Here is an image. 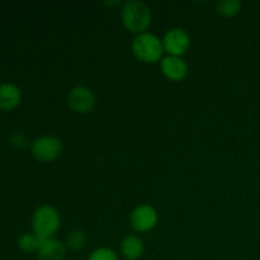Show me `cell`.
<instances>
[{
	"label": "cell",
	"mask_w": 260,
	"mask_h": 260,
	"mask_svg": "<svg viewBox=\"0 0 260 260\" xmlns=\"http://www.w3.org/2000/svg\"><path fill=\"white\" fill-rule=\"evenodd\" d=\"M241 10L239 0H220L217 3V12L223 17H234Z\"/></svg>",
	"instance_id": "14"
},
{
	"label": "cell",
	"mask_w": 260,
	"mask_h": 260,
	"mask_svg": "<svg viewBox=\"0 0 260 260\" xmlns=\"http://www.w3.org/2000/svg\"><path fill=\"white\" fill-rule=\"evenodd\" d=\"M41 243H42V239L36 236L35 234H22L18 238V246L24 253H37Z\"/></svg>",
	"instance_id": "13"
},
{
	"label": "cell",
	"mask_w": 260,
	"mask_h": 260,
	"mask_svg": "<svg viewBox=\"0 0 260 260\" xmlns=\"http://www.w3.org/2000/svg\"><path fill=\"white\" fill-rule=\"evenodd\" d=\"M65 243L58 239L51 238L42 240L40 249L37 251L38 260H63L66 256Z\"/></svg>",
	"instance_id": "9"
},
{
	"label": "cell",
	"mask_w": 260,
	"mask_h": 260,
	"mask_svg": "<svg viewBox=\"0 0 260 260\" xmlns=\"http://www.w3.org/2000/svg\"><path fill=\"white\" fill-rule=\"evenodd\" d=\"M132 53L139 61L145 63L157 62L162 58L164 46L156 35L150 32L137 35L131 45Z\"/></svg>",
	"instance_id": "2"
},
{
	"label": "cell",
	"mask_w": 260,
	"mask_h": 260,
	"mask_svg": "<svg viewBox=\"0 0 260 260\" xmlns=\"http://www.w3.org/2000/svg\"><path fill=\"white\" fill-rule=\"evenodd\" d=\"M86 241H88V236H86L85 231L80 230V229H75V230L70 231L69 235L66 236L65 245L70 250L79 251L86 245Z\"/></svg>",
	"instance_id": "12"
},
{
	"label": "cell",
	"mask_w": 260,
	"mask_h": 260,
	"mask_svg": "<svg viewBox=\"0 0 260 260\" xmlns=\"http://www.w3.org/2000/svg\"><path fill=\"white\" fill-rule=\"evenodd\" d=\"M119 248L122 256L127 260H139L145 253L144 241L136 235L124 236Z\"/></svg>",
	"instance_id": "11"
},
{
	"label": "cell",
	"mask_w": 260,
	"mask_h": 260,
	"mask_svg": "<svg viewBox=\"0 0 260 260\" xmlns=\"http://www.w3.org/2000/svg\"><path fill=\"white\" fill-rule=\"evenodd\" d=\"M159 221L157 211L150 205H139L129 216V223L137 233H147L156 226Z\"/></svg>",
	"instance_id": "5"
},
{
	"label": "cell",
	"mask_w": 260,
	"mask_h": 260,
	"mask_svg": "<svg viewBox=\"0 0 260 260\" xmlns=\"http://www.w3.org/2000/svg\"><path fill=\"white\" fill-rule=\"evenodd\" d=\"M88 260H119V258L113 249L98 248L89 255Z\"/></svg>",
	"instance_id": "15"
},
{
	"label": "cell",
	"mask_w": 260,
	"mask_h": 260,
	"mask_svg": "<svg viewBox=\"0 0 260 260\" xmlns=\"http://www.w3.org/2000/svg\"><path fill=\"white\" fill-rule=\"evenodd\" d=\"M62 152V142L55 136H41L32 144V155L37 161L51 162Z\"/></svg>",
	"instance_id": "4"
},
{
	"label": "cell",
	"mask_w": 260,
	"mask_h": 260,
	"mask_svg": "<svg viewBox=\"0 0 260 260\" xmlns=\"http://www.w3.org/2000/svg\"><path fill=\"white\" fill-rule=\"evenodd\" d=\"M61 218L56 208L50 205L40 206L32 215V230L42 240L51 239L60 230Z\"/></svg>",
	"instance_id": "3"
},
{
	"label": "cell",
	"mask_w": 260,
	"mask_h": 260,
	"mask_svg": "<svg viewBox=\"0 0 260 260\" xmlns=\"http://www.w3.org/2000/svg\"><path fill=\"white\" fill-rule=\"evenodd\" d=\"M68 103L74 112L80 114L89 113L94 109L96 103L93 90L84 85H78L69 91Z\"/></svg>",
	"instance_id": "6"
},
{
	"label": "cell",
	"mask_w": 260,
	"mask_h": 260,
	"mask_svg": "<svg viewBox=\"0 0 260 260\" xmlns=\"http://www.w3.org/2000/svg\"><path fill=\"white\" fill-rule=\"evenodd\" d=\"M22 99L20 89L13 83L0 84V111L8 112L14 109Z\"/></svg>",
	"instance_id": "10"
},
{
	"label": "cell",
	"mask_w": 260,
	"mask_h": 260,
	"mask_svg": "<svg viewBox=\"0 0 260 260\" xmlns=\"http://www.w3.org/2000/svg\"><path fill=\"white\" fill-rule=\"evenodd\" d=\"M164 51H167L170 56L180 57L188 51L190 46V36L183 28H172L165 33L162 38Z\"/></svg>",
	"instance_id": "7"
},
{
	"label": "cell",
	"mask_w": 260,
	"mask_h": 260,
	"mask_svg": "<svg viewBox=\"0 0 260 260\" xmlns=\"http://www.w3.org/2000/svg\"><path fill=\"white\" fill-rule=\"evenodd\" d=\"M121 18L123 25L132 33L141 35L146 32L152 20L151 10L144 2L131 0L122 5Z\"/></svg>",
	"instance_id": "1"
},
{
	"label": "cell",
	"mask_w": 260,
	"mask_h": 260,
	"mask_svg": "<svg viewBox=\"0 0 260 260\" xmlns=\"http://www.w3.org/2000/svg\"><path fill=\"white\" fill-rule=\"evenodd\" d=\"M160 69L164 74L165 78L170 79L173 81H179L184 79L188 74V65L182 57L178 56H165L161 58Z\"/></svg>",
	"instance_id": "8"
}]
</instances>
